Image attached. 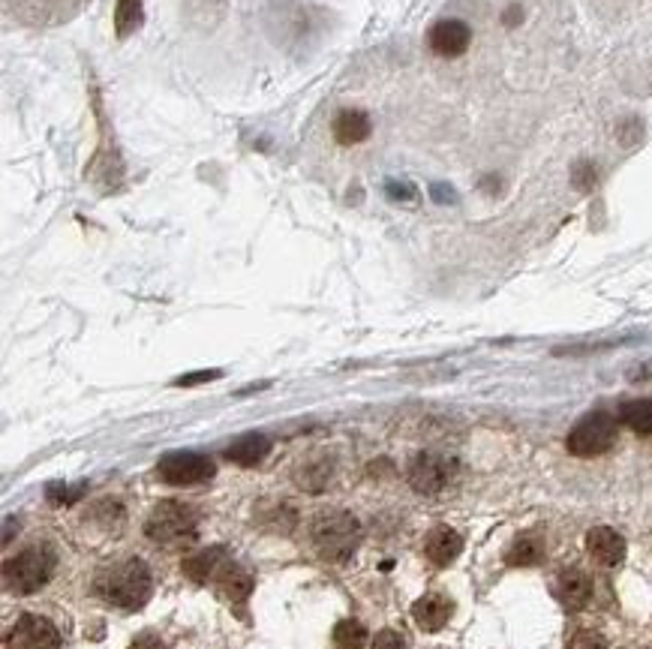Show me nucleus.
<instances>
[{
	"instance_id": "2eb2a0df",
	"label": "nucleus",
	"mask_w": 652,
	"mask_h": 649,
	"mask_svg": "<svg viewBox=\"0 0 652 649\" xmlns=\"http://www.w3.org/2000/svg\"><path fill=\"white\" fill-rule=\"evenodd\" d=\"M271 451V439L262 436V433H244L241 439H235L229 448H226V460L238 463V466H256L268 457Z\"/></svg>"
},
{
	"instance_id": "b1692460",
	"label": "nucleus",
	"mask_w": 652,
	"mask_h": 649,
	"mask_svg": "<svg viewBox=\"0 0 652 649\" xmlns=\"http://www.w3.org/2000/svg\"><path fill=\"white\" fill-rule=\"evenodd\" d=\"M139 25H142V4H139V0H118V13H115L118 37H130Z\"/></svg>"
},
{
	"instance_id": "2f4dec72",
	"label": "nucleus",
	"mask_w": 652,
	"mask_h": 649,
	"mask_svg": "<svg viewBox=\"0 0 652 649\" xmlns=\"http://www.w3.org/2000/svg\"><path fill=\"white\" fill-rule=\"evenodd\" d=\"M502 22H505L508 28H514V25L520 22V7H508V10H505V16H502Z\"/></svg>"
},
{
	"instance_id": "aec40b11",
	"label": "nucleus",
	"mask_w": 652,
	"mask_h": 649,
	"mask_svg": "<svg viewBox=\"0 0 652 649\" xmlns=\"http://www.w3.org/2000/svg\"><path fill=\"white\" fill-rule=\"evenodd\" d=\"M619 421L637 436L652 439V400H628L619 409Z\"/></svg>"
},
{
	"instance_id": "f8f14e48",
	"label": "nucleus",
	"mask_w": 652,
	"mask_h": 649,
	"mask_svg": "<svg viewBox=\"0 0 652 649\" xmlns=\"http://www.w3.org/2000/svg\"><path fill=\"white\" fill-rule=\"evenodd\" d=\"M586 550L598 565H619L625 559V538L610 526H592L586 532Z\"/></svg>"
},
{
	"instance_id": "f257e3e1",
	"label": "nucleus",
	"mask_w": 652,
	"mask_h": 649,
	"mask_svg": "<svg viewBox=\"0 0 652 649\" xmlns=\"http://www.w3.org/2000/svg\"><path fill=\"white\" fill-rule=\"evenodd\" d=\"M97 592H100V598H106L109 604H115L121 610H139L148 604V598L154 592L151 568L136 556L115 562L97 574Z\"/></svg>"
},
{
	"instance_id": "c85d7f7f",
	"label": "nucleus",
	"mask_w": 652,
	"mask_h": 649,
	"mask_svg": "<svg viewBox=\"0 0 652 649\" xmlns=\"http://www.w3.org/2000/svg\"><path fill=\"white\" fill-rule=\"evenodd\" d=\"M85 493V487H76V490H67V487H49V499L52 502H58V505H70V502H76L79 496Z\"/></svg>"
},
{
	"instance_id": "39448f33",
	"label": "nucleus",
	"mask_w": 652,
	"mask_h": 649,
	"mask_svg": "<svg viewBox=\"0 0 652 649\" xmlns=\"http://www.w3.org/2000/svg\"><path fill=\"white\" fill-rule=\"evenodd\" d=\"M616 436H619V427H616V418L607 415V412H589L586 418H580L568 439H565V448L574 454V457H598L604 451H610L616 445Z\"/></svg>"
},
{
	"instance_id": "7c9ffc66",
	"label": "nucleus",
	"mask_w": 652,
	"mask_h": 649,
	"mask_svg": "<svg viewBox=\"0 0 652 649\" xmlns=\"http://www.w3.org/2000/svg\"><path fill=\"white\" fill-rule=\"evenodd\" d=\"M388 193H391V199H415L412 184H397V181H391V184H388Z\"/></svg>"
},
{
	"instance_id": "393cba45",
	"label": "nucleus",
	"mask_w": 652,
	"mask_h": 649,
	"mask_svg": "<svg viewBox=\"0 0 652 649\" xmlns=\"http://www.w3.org/2000/svg\"><path fill=\"white\" fill-rule=\"evenodd\" d=\"M565 649H607V637L595 628H577L568 637Z\"/></svg>"
},
{
	"instance_id": "c756f323",
	"label": "nucleus",
	"mask_w": 652,
	"mask_h": 649,
	"mask_svg": "<svg viewBox=\"0 0 652 649\" xmlns=\"http://www.w3.org/2000/svg\"><path fill=\"white\" fill-rule=\"evenodd\" d=\"M130 649H166V646H163V640H160L157 634L148 631V634H139V637L130 643Z\"/></svg>"
},
{
	"instance_id": "cd10ccee",
	"label": "nucleus",
	"mask_w": 652,
	"mask_h": 649,
	"mask_svg": "<svg viewBox=\"0 0 652 649\" xmlns=\"http://www.w3.org/2000/svg\"><path fill=\"white\" fill-rule=\"evenodd\" d=\"M220 376H223L220 370H199V373L181 376L175 385H178V388H193V385H202V382H214V379H220Z\"/></svg>"
},
{
	"instance_id": "4468645a",
	"label": "nucleus",
	"mask_w": 652,
	"mask_h": 649,
	"mask_svg": "<svg viewBox=\"0 0 652 649\" xmlns=\"http://www.w3.org/2000/svg\"><path fill=\"white\" fill-rule=\"evenodd\" d=\"M460 550H463V538L451 526H433L424 538V556L433 565H451L460 556Z\"/></svg>"
},
{
	"instance_id": "dca6fc26",
	"label": "nucleus",
	"mask_w": 652,
	"mask_h": 649,
	"mask_svg": "<svg viewBox=\"0 0 652 649\" xmlns=\"http://www.w3.org/2000/svg\"><path fill=\"white\" fill-rule=\"evenodd\" d=\"M331 472H334L331 457L313 454V457H307V460L295 469V481H298V487L307 490V493H322V490L328 487V481H331Z\"/></svg>"
},
{
	"instance_id": "f3484780",
	"label": "nucleus",
	"mask_w": 652,
	"mask_h": 649,
	"mask_svg": "<svg viewBox=\"0 0 652 649\" xmlns=\"http://www.w3.org/2000/svg\"><path fill=\"white\" fill-rule=\"evenodd\" d=\"M334 139L340 142V145H358V142H364V139H370V133H373V124H370V118L364 115V112H358V109H346V112H340L337 118H334Z\"/></svg>"
},
{
	"instance_id": "a211bd4d",
	"label": "nucleus",
	"mask_w": 652,
	"mask_h": 649,
	"mask_svg": "<svg viewBox=\"0 0 652 649\" xmlns=\"http://www.w3.org/2000/svg\"><path fill=\"white\" fill-rule=\"evenodd\" d=\"M541 559H544V538H541L538 532H523V535H517V538L508 544V550H505V562H508V565L526 568V565H538Z\"/></svg>"
},
{
	"instance_id": "0eeeda50",
	"label": "nucleus",
	"mask_w": 652,
	"mask_h": 649,
	"mask_svg": "<svg viewBox=\"0 0 652 649\" xmlns=\"http://www.w3.org/2000/svg\"><path fill=\"white\" fill-rule=\"evenodd\" d=\"M457 475V463L445 454H433V451H424L418 454L412 463H409V484L415 493H424V496H436L442 493Z\"/></svg>"
},
{
	"instance_id": "20e7f679",
	"label": "nucleus",
	"mask_w": 652,
	"mask_h": 649,
	"mask_svg": "<svg viewBox=\"0 0 652 649\" xmlns=\"http://www.w3.org/2000/svg\"><path fill=\"white\" fill-rule=\"evenodd\" d=\"M145 535L154 541V544H163V547H181V544H190L196 541L199 535V517L190 505L184 502H160L154 505V511L148 514L145 520Z\"/></svg>"
},
{
	"instance_id": "4be33fe9",
	"label": "nucleus",
	"mask_w": 652,
	"mask_h": 649,
	"mask_svg": "<svg viewBox=\"0 0 652 649\" xmlns=\"http://www.w3.org/2000/svg\"><path fill=\"white\" fill-rule=\"evenodd\" d=\"M184 10L193 25L214 28L226 16V0H184Z\"/></svg>"
},
{
	"instance_id": "ddd939ff",
	"label": "nucleus",
	"mask_w": 652,
	"mask_h": 649,
	"mask_svg": "<svg viewBox=\"0 0 652 649\" xmlns=\"http://www.w3.org/2000/svg\"><path fill=\"white\" fill-rule=\"evenodd\" d=\"M451 613H454V601H451L448 595H442V592H430V595H424V598H418V601L412 604V619H415L418 628H424V631H439V628H445L448 619H451Z\"/></svg>"
},
{
	"instance_id": "1a4fd4ad",
	"label": "nucleus",
	"mask_w": 652,
	"mask_h": 649,
	"mask_svg": "<svg viewBox=\"0 0 652 649\" xmlns=\"http://www.w3.org/2000/svg\"><path fill=\"white\" fill-rule=\"evenodd\" d=\"M469 43H472V31L460 19H442L427 34V46L439 58H460L469 49Z\"/></svg>"
},
{
	"instance_id": "6e6552de",
	"label": "nucleus",
	"mask_w": 652,
	"mask_h": 649,
	"mask_svg": "<svg viewBox=\"0 0 652 649\" xmlns=\"http://www.w3.org/2000/svg\"><path fill=\"white\" fill-rule=\"evenodd\" d=\"M4 649H61V634L55 622H49L46 616L22 613L10 625L4 637Z\"/></svg>"
},
{
	"instance_id": "9b49d317",
	"label": "nucleus",
	"mask_w": 652,
	"mask_h": 649,
	"mask_svg": "<svg viewBox=\"0 0 652 649\" xmlns=\"http://www.w3.org/2000/svg\"><path fill=\"white\" fill-rule=\"evenodd\" d=\"M211 583L217 586V592H220L223 598H229L232 604H238V601H247V598H250V592H253V583H256V580H253V574H250L244 565L223 559V562L217 565V571H214Z\"/></svg>"
},
{
	"instance_id": "f03ea898",
	"label": "nucleus",
	"mask_w": 652,
	"mask_h": 649,
	"mask_svg": "<svg viewBox=\"0 0 652 649\" xmlns=\"http://www.w3.org/2000/svg\"><path fill=\"white\" fill-rule=\"evenodd\" d=\"M310 538L322 559L346 562L358 550L364 529H361V520L349 511H325L310 523Z\"/></svg>"
},
{
	"instance_id": "9d476101",
	"label": "nucleus",
	"mask_w": 652,
	"mask_h": 649,
	"mask_svg": "<svg viewBox=\"0 0 652 649\" xmlns=\"http://www.w3.org/2000/svg\"><path fill=\"white\" fill-rule=\"evenodd\" d=\"M553 592H556V598H559V604H562L565 610H583V607L592 601L595 586H592V577H589L586 571H580V568H565V571L556 574Z\"/></svg>"
},
{
	"instance_id": "412c9836",
	"label": "nucleus",
	"mask_w": 652,
	"mask_h": 649,
	"mask_svg": "<svg viewBox=\"0 0 652 649\" xmlns=\"http://www.w3.org/2000/svg\"><path fill=\"white\" fill-rule=\"evenodd\" d=\"M259 508H262L259 511V523L268 532H274V535H289L295 529V523H298L295 508L289 502H274L271 508H265V505H259Z\"/></svg>"
},
{
	"instance_id": "7ed1b4c3",
	"label": "nucleus",
	"mask_w": 652,
	"mask_h": 649,
	"mask_svg": "<svg viewBox=\"0 0 652 649\" xmlns=\"http://www.w3.org/2000/svg\"><path fill=\"white\" fill-rule=\"evenodd\" d=\"M55 565H58L55 550L49 544H34V547L22 550L19 556H10L4 562V586H7V592L31 595L52 580Z\"/></svg>"
},
{
	"instance_id": "423d86ee",
	"label": "nucleus",
	"mask_w": 652,
	"mask_h": 649,
	"mask_svg": "<svg viewBox=\"0 0 652 649\" xmlns=\"http://www.w3.org/2000/svg\"><path fill=\"white\" fill-rule=\"evenodd\" d=\"M217 472L214 460L196 451H169L157 463V475L172 487H196L211 481Z\"/></svg>"
},
{
	"instance_id": "a878e982",
	"label": "nucleus",
	"mask_w": 652,
	"mask_h": 649,
	"mask_svg": "<svg viewBox=\"0 0 652 649\" xmlns=\"http://www.w3.org/2000/svg\"><path fill=\"white\" fill-rule=\"evenodd\" d=\"M373 649H406V640H403L394 628H385V631L376 634Z\"/></svg>"
},
{
	"instance_id": "5701e85b",
	"label": "nucleus",
	"mask_w": 652,
	"mask_h": 649,
	"mask_svg": "<svg viewBox=\"0 0 652 649\" xmlns=\"http://www.w3.org/2000/svg\"><path fill=\"white\" fill-rule=\"evenodd\" d=\"M367 643V628L358 619H340L334 625V646L337 649H361Z\"/></svg>"
},
{
	"instance_id": "bb28decb",
	"label": "nucleus",
	"mask_w": 652,
	"mask_h": 649,
	"mask_svg": "<svg viewBox=\"0 0 652 649\" xmlns=\"http://www.w3.org/2000/svg\"><path fill=\"white\" fill-rule=\"evenodd\" d=\"M571 181H574L577 190H589V187L595 184V169H592V163H577Z\"/></svg>"
},
{
	"instance_id": "6ab92c4d",
	"label": "nucleus",
	"mask_w": 652,
	"mask_h": 649,
	"mask_svg": "<svg viewBox=\"0 0 652 649\" xmlns=\"http://www.w3.org/2000/svg\"><path fill=\"white\" fill-rule=\"evenodd\" d=\"M223 559H226V556H223V547H211V550H202V553L187 556V559L181 562V568H184V574L193 577L196 583H208Z\"/></svg>"
}]
</instances>
